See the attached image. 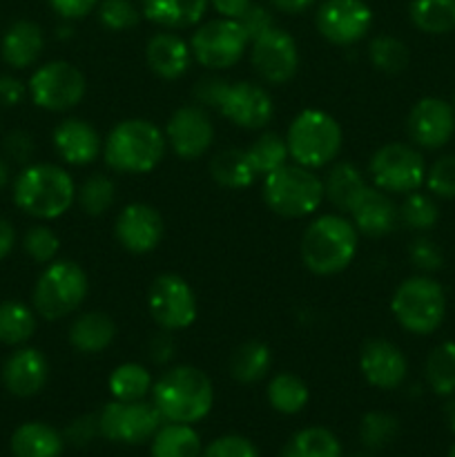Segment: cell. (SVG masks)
Here are the masks:
<instances>
[{
	"label": "cell",
	"instance_id": "obj_1",
	"mask_svg": "<svg viewBox=\"0 0 455 457\" xmlns=\"http://www.w3.org/2000/svg\"><path fill=\"white\" fill-rule=\"evenodd\" d=\"M152 404L163 422L196 424L212 411V379L196 366L178 364L163 370L152 386Z\"/></svg>",
	"mask_w": 455,
	"mask_h": 457
},
{
	"label": "cell",
	"instance_id": "obj_2",
	"mask_svg": "<svg viewBox=\"0 0 455 457\" xmlns=\"http://www.w3.org/2000/svg\"><path fill=\"white\" fill-rule=\"evenodd\" d=\"M360 245V232L343 214H319L303 230L299 254L312 275L333 277L352 263Z\"/></svg>",
	"mask_w": 455,
	"mask_h": 457
},
{
	"label": "cell",
	"instance_id": "obj_3",
	"mask_svg": "<svg viewBox=\"0 0 455 457\" xmlns=\"http://www.w3.org/2000/svg\"><path fill=\"white\" fill-rule=\"evenodd\" d=\"M13 204L38 221H54L76 204V183L65 168L29 163L13 179Z\"/></svg>",
	"mask_w": 455,
	"mask_h": 457
},
{
	"label": "cell",
	"instance_id": "obj_4",
	"mask_svg": "<svg viewBox=\"0 0 455 457\" xmlns=\"http://www.w3.org/2000/svg\"><path fill=\"white\" fill-rule=\"evenodd\" d=\"M168 152L163 129L150 119H125L103 141V159L119 174H147Z\"/></svg>",
	"mask_w": 455,
	"mask_h": 457
},
{
	"label": "cell",
	"instance_id": "obj_5",
	"mask_svg": "<svg viewBox=\"0 0 455 457\" xmlns=\"http://www.w3.org/2000/svg\"><path fill=\"white\" fill-rule=\"evenodd\" d=\"M288 154L293 163L319 170L333 163L342 152V125L328 112L308 107L302 110L288 125L285 132Z\"/></svg>",
	"mask_w": 455,
	"mask_h": 457
},
{
	"label": "cell",
	"instance_id": "obj_6",
	"mask_svg": "<svg viewBox=\"0 0 455 457\" xmlns=\"http://www.w3.org/2000/svg\"><path fill=\"white\" fill-rule=\"evenodd\" d=\"M263 204L284 219L310 217L324 201V181L315 170L285 163L263 177Z\"/></svg>",
	"mask_w": 455,
	"mask_h": 457
},
{
	"label": "cell",
	"instance_id": "obj_7",
	"mask_svg": "<svg viewBox=\"0 0 455 457\" xmlns=\"http://www.w3.org/2000/svg\"><path fill=\"white\" fill-rule=\"evenodd\" d=\"M89 293L87 272L71 259H54L36 279L31 306L47 321L70 317L83 306Z\"/></svg>",
	"mask_w": 455,
	"mask_h": 457
},
{
	"label": "cell",
	"instance_id": "obj_8",
	"mask_svg": "<svg viewBox=\"0 0 455 457\" xmlns=\"http://www.w3.org/2000/svg\"><path fill=\"white\" fill-rule=\"evenodd\" d=\"M391 312L406 333L433 335L444 324V288L428 275L409 277L393 293Z\"/></svg>",
	"mask_w": 455,
	"mask_h": 457
},
{
	"label": "cell",
	"instance_id": "obj_9",
	"mask_svg": "<svg viewBox=\"0 0 455 457\" xmlns=\"http://www.w3.org/2000/svg\"><path fill=\"white\" fill-rule=\"evenodd\" d=\"M368 174L373 186L388 195H410L426 181V163L409 143H386L370 156Z\"/></svg>",
	"mask_w": 455,
	"mask_h": 457
},
{
	"label": "cell",
	"instance_id": "obj_10",
	"mask_svg": "<svg viewBox=\"0 0 455 457\" xmlns=\"http://www.w3.org/2000/svg\"><path fill=\"white\" fill-rule=\"evenodd\" d=\"M87 92V79L83 71L67 61H49L36 67L27 83L31 103L45 112L74 110Z\"/></svg>",
	"mask_w": 455,
	"mask_h": 457
},
{
	"label": "cell",
	"instance_id": "obj_11",
	"mask_svg": "<svg viewBox=\"0 0 455 457\" xmlns=\"http://www.w3.org/2000/svg\"><path fill=\"white\" fill-rule=\"evenodd\" d=\"M250 38L245 36L239 21L232 18H212L194 29L190 38L192 56L205 70L221 71L235 67L244 58Z\"/></svg>",
	"mask_w": 455,
	"mask_h": 457
},
{
	"label": "cell",
	"instance_id": "obj_12",
	"mask_svg": "<svg viewBox=\"0 0 455 457\" xmlns=\"http://www.w3.org/2000/svg\"><path fill=\"white\" fill-rule=\"evenodd\" d=\"M147 311L161 330L178 333L196 321V295L192 286L174 272L154 277L147 290Z\"/></svg>",
	"mask_w": 455,
	"mask_h": 457
},
{
	"label": "cell",
	"instance_id": "obj_13",
	"mask_svg": "<svg viewBox=\"0 0 455 457\" xmlns=\"http://www.w3.org/2000/svg\"><path fill=\"white\" fill-rule=\"evenodd\" d=\"M98 433L105 440L119 445H143L154 437L163 418L152 402H119L112 400L96 413Z\"/></svg>",
	"mask_w": 455,
	"mask_h": 457
},
{
	"label": "cell",
	"instance_id": "obj_14",
	"mask_svg": "<svg viewBox=\"0 0 455 457\" xmlns=\"http://www.w3.org/2000/svg\"><path fill=\"white\" fill-rule=\"evenodd\" d=\"M315 27L328 43L348 47L368 36L373 9L366 0H324L317 7Z\"/></svg>",
	"mask_w": 455,
	"mask_h": 457
},
{
	"label": "cell",
	"instance_id": "obj_15",
	"mask_svg": "<svg viewBox=\"0 0 455 457\" xmlns=\"http://www.w3.org/2000/svg\"><path fill=\"white\" fill-rule=\"evenodd\" d=\"M168 147L183 161H196L210 152L214 143V123L205 107L190 103L172 112L165 123Z\"/></svg>",
	"mask_w": 455,
	"mask_h": 457
},
{
	"label": "cell",
	"instance_id": "obj_16",
	"mask_svg": "<svg viewBox=\"0 0 455 457\" xmlns=\"http://www.w3.org/2000/svg\"><path fill=\"white\" fill-rule=\"evenodd\" d=\"M250 45V61L259 79L268 85H284L294 79L299 71V47L288 31L272 27Z\"/></svg>",
	"mask_w": 455,
	"mask_h": 457
},
{
	"label": "cell",
	"instance_id": "obj_17",
	"mask_svg": "<svg viewBox=\"0 0 455 457\" xmlns=\"http://www.w3.org/2000/svg\"><path fill=\"white\" fill-rule=\"evenodd\" d=\"M217 112L236 128L257 132L272 120L275 103L263 85L236 80V83H228Z\"/></svg>",
	"mask_w": 455,
	"mask_h": 457
},
{
	"label": "cell",
	"instance_id": "obj_18",
	"mask_svg": "<svg viewBox=\"0 0 455 457\" xmlns=\"http://www.w3.org/2000/svg\"><path fill=\"white\" fill-rule=\"evenodd\" d=\"M406 134L424 150H440L455 134V107L437 96H424L410 107Z\"/></svg>",
	"mask_w": 455,
	"mask_h": 457
},
{
	"label": "cell",
	"instance_id": "obj_19",
	"mask_svg": "<svg viewBox=\"0 0 455 457\" xmlns=\"http://www.w3.org/2000/svg\"><path fill=\"white\" fill-rule=\"evenodd\" d=\"M165 223L159 210L150 204H128L114 221V237L120 248L132 254H147L159 248Z\"/></svg>",
	"mask_w": 455,
	"mask_h": 457
},
{
	"label": "cell",
	"instance_id": "obj_20",
	"mask_svg": "<svg viewBox=\"0 0 455 457\" xmlns=\"http://www.w3.org/2000/svg\"><path fill=\"white\" fill-rule=\"evenodd\" d=\"M360 370L373 388L395 391L406 382L409 361H406V355L397 344L382 337H373L361 346Z\"/></svg>",
	"mask_w": 455,
	"mask_h": 457
},
{
	"label": "cell",
	"instance_id": "obj_21",
	"mask_svg": "<svg viewBox=\"0 0 455 457\" xmlns=\"http://www.w3.org/2000/svg\"><path fill=\"white\" fill-rule=\"evenodd\" d=\"M49 379V361L43 351L18 346L3 364V384L13 397H34Z\"/></svg>",
	"mask_w": 455,
	"mask_h": 457
},
{
	"label": "cell",
	"instance_id": "obj_22",
	"mask_svg": "<svg viewBox=\"0 0 455 457\" xmlns=\"http://www.w3.org/2000/svg\"><path fill=\"white\" fill-rule=\"evenodd\" d=\"M52 143L56 154L67 165H76V168L94 163L103 154L101 134L83 119H62L54 128Z\"/></svg>",
	"mask_w": 455,
	"mask_h": 457
},
{
	"label": "cell",
	"instance_id": "obj_23",
	"mask_svg": "<svg viewBox=\"0 0 455 457\" xmlns=\"http://www.w3.org/2000/svg\"><path fill=\"white\" fill-rule=\"evenodd\" d=\"M348 214H351V221L357 232L364 237H373V239L391 235L400 223V210H397L395 201L388 196V192L375 186L366 187L364 195L357 199Z\"/></svg>",
	"mask_w": 455,
	"mask_h": 457
},
{
	"label": "cell",
	"instance_id": "obj_24",
	"mask_svg": "<svg viewBox=\"0 0 455 457\" xmlns=\"http://www.w3.org/2000/svg\"><path fill=\"white\" fill-rule=\"evenodd\" d=\"M145 61L152 74H156L163 80H177L187 74L192 61L190 43L181 38L174 31H156L145 45Z\"/></svg>",
	"mask_w": 455,
	"mask_h": 457
},
{
	"label": "cell",
	"instance_id": "obj_25",
	"mask_svg": "<svg viewBox=\"0 0 455 457\" xmlns=\"http://www.w3.org/2000/svg\"><path fill=\"white\" fill-rule=\"evenodd\" d=\"M45 49V34L38 22L16 21L9 25L0 40V56L12 70H27L36 65Z\"/></svg>",
	"mask_w": 455,
	"mask_h": 457
},
{
	"label": "cell",
	"instance_id": "obj_26",
	"mask_svg": "<svg viewBox=\"0 0 455 457\" xmlns=\"http://www.w3.org/2000/svg\"><path fill=\"white\" fill-rule=\"evenodd\" d=\"M210 0H141V13L163 29L177 31L203 21Z\"/></svg>",
	"mask_w": 455,
	"mask_h": 457
},
{
	"label": "cell",
	"instance_id": "obj_27",
	"mask_svg": "<svg viewBox=\"0 0 455 457\" xmlns=\"http://www.w3.org/2000/svg\"><path fill=\"white\" fill-rule=\"evenodd\" d=\"M116 337V324L107 312H80L70 326V344L83 355H96L112 346Z\"/></svg>",
	"mask_w": 455,
	"mask_h": 457
},
{
	"label": "cell",
	"instance_id": "obj_28",
	"mask_svg": "<svg viewBox=\"0 0 455 457\" xmlns=\"http://www.w3.org/2000/svg\"><path fill=\"white\" fill-rule=\"evenodd\" d=\"M13 457H61L65 449V436L52 424L25 422L12 433Z\"/></svg>",
	"mask_w": 455,
	"mask_h": 457
},
{
	"label": "cell",
	"instance_id": "obj_29",
	"mask_svg": "<svg viewBox=\"0 0 455 457\" xmlns=\"http://www.w3.org/2000/svg\"><path fill=\"white\" fill-rule=\"evenodd\" d=\"M321 181H324V199L343 214L351 212L352 205L368 187L364 172L357 165L346 163V161L330 165L328 174Z\"/></svg>",
	"mask_w": 455,
	"mask_h": 457
},
{
	"label": "cell",
	"instance_id": "obj_30",
	"mask_svg": "<svg viewBox=\"0 0 455 457\" xmlns=\"http://www.w3.org/2000/svg\"><path fill=\"white\" fill-rule=\"evenodd\" d=\"M208 172L217 186L226 190H245L254 183L257 172L248 159V152L241 147H226L210 159Z\"/></svg>",
	"mask_w": 455,
	"mask_h": 457
},
{
	"label": "cell",
	"instance_id": "obj_31",
	"mask_svg": "<svg viewBox=\"0 0 455 457\" xmlns=\"http://www.w3.org/2000/svg\"><path fill=\"white\" fill-rule=\"evenodd\" d=\"M272 366V353L268 344L259 339L239 344L230 353L228 360V373L236 384H259L268 375Z\"/></svg>",
	"mask_w": 455,
	"mask_h": 457
},
{
	"label": "cell",
	"instance_id": "obj_32",
	"mask_svg": "<svg viewBox=\"0 0 455 457\" xmlns=\"http://www.w3.org/2000/svg\"><path fill=\"white\" fill-rule=\"evenodd\" d=\"M203 445L192 424L163 422L150 440L152 457H201Z\"/></svg>",
	"mask_w": 455,
	"mask_h": 457
},
{
	"label": "cell",
	"instance_id": "obj_33",
	"mask_svg": "<svg viewBox=\"0 0 455 457\" xmlns=\"http://www.w3.org/2000/svg\"><path fill=\"white\" fill-rule=\"evenodd\" d=\"M279 457H342V442L330 428L308 427L285 442Z\"/></svg>",
	"mask_w": 455,
	"mask_h": 457
},
{
	"label": "cell",
	"instance_id": "obj_34",
	"mask_svg": "<svg viewBox=\"0 0 455 457\" xmlns=\"http://www.w3.org/2000/svg\"><path fill=\"white\" fill-rule=\"evenodd\" d=\"M36 333V311L27 303L7 299L0 302V344L25 346Z\"/></svg>",
	"mask_w": 455,
	"mask_h": 457
},
{
	"label": "cell",
	"instance_id": "obj_35",
	"mask_svg": "<svg viewBox=\"0 0 455 457\" xmlns=\"http://www.w3.org/2000/svg\"><path fill=\"white\" fill-rule=\"evenodd\" d=\"M409 18L422 34H451L455 29V0H410Z\"/></svg>",
	"mask_w": 455,
	"mask_h": 457
},
{
	"label": "cell",
	"instance_id": "obj_36",
	"mask_svg": "<svg viewBox=\"0 0 455 457\" xmlns=\"http://www.w3.org/2000/svg\"><path fill=\"white\" fill-rule=\"evenodd\" d=\"M268 404L281 415H297L310 400L306 382L294 373H277L266 388Z\"/></svg>",
	"mask_w": 455,
	"mask_h": 457
},
{
	"label": "cell",
	"instance_id": "obj_37",
	"mask_svg": "<svg viewBox=\"0 0 455 457\" xmlns=\"http://www.w3.org/2000/svg\"><path fill=\"white\" fill-rule=\"evenodd\" d=\"M107 386L114 400L119 402H136L145 400L152 393L154 386V379L152 373L145 366L136 364V361H125V364L116 366L112 370L110 379H107Z\"/></svg>",
	"mask_w": 455,
	"mask_h": 457
},
{
	"label": "cell",
	"instance_id": "obj_38",
	"mask_svg": "<svg viewBox=\"0 0 455 457\" xmlns=\"http://www.w3.org/2000/svg\"><path fill=\"white\" fill-rule=\"evenodd\" d=\"M424 378L435 395H455V342H442L428 353Z\"/></svg>",
	"mask_w": 455,
	"mask_h": 457
},
{
	"label": "cell",
	"instance_id": "obj_39",
	"mask_svg": "<svg viewBox=\"0 0 455 457\" xmlns=\"http://www.w3.org/2000/svg\"><path fill=\"white\" fill-rule=\"evenodd\" d=\"M245 152H248V159L257 177H266V174L275 172L277 168L285 165L290 159L285 137L277 132H266V129L245 147Z\"/></svg>",
	"mask_w": 455,
	"mask_h": 457
},
{
	"label": "cell",
	"instance_id": "obj_40",
	"mask_svg": "<svg viewBox=\"0 0 455 457\" xmlns=\"http://www.w3.org/2000/svg\"><path fill=\"white\" fill-rule=\"evenodd\" d=\"M368 61L377 71L388 76L401 74L409 67L410 54L404 40L391 34L373 36L368 43Z\"/></svg>",
	"mask_w": 455,
	"mask_h": 457
},
{
	"label": "cell",
	"instance_id": "obj_41",
	"mask_svg": "<svg viewBox=\"0 0 455 457\" xmlns=\"http://www.w3.org/2000/svg\"><path fill=\"white\" fill-rule=\"evenodd\" d=\"M76 204L89 217H103L116 204V183L107 174H89L76 186Z\"/></svg>",
	"mask_w": 455,
	"mask_h": 457
},
{
	"label": "cell",
	"instance_id": "obj_42",
	"mask_svg": "<svg viewBox=\"0 0 455 457\" xmlns=\"http://www.w3.org/2000/svg\"><path fill=\"white\" fill-rule=\"evenodd\" d=\"M397 210H400L401 226L413 232H428L440 221V208L433 201V196L419 190L406 195V199L401 201V205H397Z\"/></svg>",
	"mask_w": 455,
	"mask_h": 457
},
{
	"label": "cell",
	"instance_id": "obj_43",
	"mask_svg": "<svg viewBox=\"0 0 455 457\" xmlns=\"http://www.w3.org/2000/svg\"><path fill=\"white\" fill-rule=\"evenodd\" d=\"M400 433V422L386 411H370L360 422V440L364 449L379 451L391 445Z\"/></svg>",
	"mask_w": 455,
	"mask_h": 457
},
{
	"label": "cell",
	"instance_id": "obj_44",
	"mask_svg": "<svg viewBox=\"0 0 455 457\" xmlns=\"http://www.w3.org/2000/svg\"><path fill=\"white\" fill-rule=\"evenodd\" d=\"M22 250H25V254L31 262L47 266V263H52L58 257L61 239H58V235L49 226L36 223V226L27 228L25 237H22Z\"/></svg>",
	"mask_w": 455,
	"mask_h": 457
},
{
	"label": "cell",
	"instance_id": "obj_45",
	"mask_svg": "<svg viewBox=\"0 0 455 457\" xmlns=\"http://www.w3.org/2000/svg\"><path fill=\"white\" fill-rule=\"evenodd\" d=\"M98 22L110 31L134 29L141 21V9L132 0H101L96 7Z\"/></svg>",
	"mask_w": 455,
	"mask_h": 457
},
{
	"label": "cell",
	"instance_id": "obj_46",
	"mask_svg": "<svg viewBox=\"0 0 455 457\" xmlns=\"http://www.w3.org/2000/svg\"><path fill=\"white\" fill-rule=\"evenodd\" d=\"M426 187L433 196L455 199V154H444L426 168Z\"/></svg>",
	"mask_w": 455,
	"mask_h": 457
},
{
	"label": "cell",
	"instance_id": "obj_47",
	"mask_svg": "<svg viewBox=\"0 0 455 457\" xmlns=\"http://www.w3.org/2000/svg\"><path fill=\"white\" fill-rule=\"evenodd\" d=\"M409 259L415 270H419L422 275H431L444 266V254H442L440 245L428 237H418V239L410 241Z\"/></svg>",
	"mask_w": 455,
	"mask_h": 457
},
{
	"label": "cell",
	"instance_id": "obj_48",
	"mask_svg": "<svg viewBox=\"0 0 455 457\" xmlns=\"http://www.w3.org/2000/svg\"><path fill=\"white\" fill-rule=\"evenodd\" d=\"M201 457H261L259 455L257 446L244 436H236V433H230V436H221L217 440L210 442L203 449Z\"/></svg>",
	"mask_w": 455,
	"mask_h": 457
},
{
	"label": "cell",
	"instance_id": "obj_49",
	"mask_svg": "<svg viewBox=\"0 0 455 457\" xmlns=\"http://www.w3.org/2000/svg\"><path fill=\"white\" fill-rule=\"evenodd\" d=\"M36 143L34 137L25 129H12V132L4 134L3 138V156L9 161V163L18 165H29L31 159H34Z\"/></svg>",
	"mask_w": 455,
	"mask_h": 457
},
{
	"label": "cell",
	"instance_id": "obj_50",
	"mask_svg": "<svg viewBox=\"0 0 455 457\" xmlns=\"http://www.w3.org/2000/svg\"><path fill=\"white\" fill-rule=\"evenodd\" d=\"M228 83H230V80L223 79V76H203V79L196 80L194 87H192V96H194L196 105L205 107L208 112H217Z\"/></svg>",
	"mask_w": 455,
	"mask_h": 457
},
{
	"label": "cell",
	"instance_id": "obj_51",
	"mask_svg": "<svg viewBox=\"0 0 455 457\" xmlns=\"http://www.w3.org/2000/svg\"><path fill=\"white\" fill-rule=\"evenodd\" d=\"M239 25L244 27L245 36L250 38V43H252L254 38H259L261 34H266L268 29H272L275 25V18H272V12L268 7H263V4H250L248 9H245L244 16L239 18Z\"/></svg>",
	"mask_w": 455,
	"mask_h": 457
},
{
	"label": "cell",
	"instance_id": "obj_52",
	"mask_svg": "<svg viewBox=\"0 0 455 457\" xmlns=\"http://www.w3.org/2000/svg\"><path fill=\"white\" fill-rule=\"evenodd\" d=\"M177 339H174V333L170 330H159L150 337L147 342V357L154 366H168L172 364L174 357H177Z\"/></svg>",
	"mask_w": 455,
	"mask_h": 457
},
{
	"label": "cell",
	"instance_id": "obj_53",
	"mask_svg": "<svg viewBox=\"0 0 455 457\" xmlns=\"http://www.w3.org/2000/svg\"><path fill=\"white\" fill-rule=\"evenodd\" d=\"M65 442L74 446H87L89 442L96 440L101 433H98V418L96 413H87V415H80V418L71 420L70 427L65 428Z\"/></svg>",
	"mask_w": 455,
	"mask_h": 457
},
{
	"label": "cell",
	"instance_id": "obj_54",
	"mask_svg": "<svg viewBox=\"0 0 455 457\" xmlns=\"http://www.w3.org/2000/svg\"><path fill=\"white\" fill-rule=\"evenodd\" d=\"M101 0H49L54 12L58 13L65 21H79L85 18L87 13H92L98 7Z\"/></svg>",
	"mask_w": 455,
	"mask_h": 457
},
{
	"label": "cell",
	"instance_id": "obj_55",
	"mask_svg": "<svg viewBox=\"0 0 455 457\" xmlns=\"http://www.w3.org/2000/svg\"><path fill=\"white\" fill-rule=\"evenodd\" d=\"M27 96V85L13 74H0V105L16 107Z\"/></svg>",
	"mask_w": 455,
	"mask_h": 457
},
{
	"label": "cell",
	"instance_id": "obj_56",
	"mask_svg": "<svg viewBox=\"0 0 455 457\" xmlns=\"http://www.w3.org/2000/svg\"><path fill=\"white\" fill-rule=\"evenodd\" d=\"M210 4L214 7V12L221 18H232V21H239L245 13V9L250 7V0H210Z\"/></svg>",
	"mask_w": 455,
	"mask_h": 457
},
{
	"label": "cell",
	"instance_id": "obj_57",
	"mask_svg": "<svg viewBox=\"0 0 455 457\" xmlns=\"http://www.w3.org/2000/svg\"><path fill=\"white\" fill-rule=\"evenodd\" d=\"M13 245H16V228L12 221L0 217V262L12 254Z\"/></svg>",
	"mask_w": 455,
	"mask_h": 457
},
{
	"label": "cell",
	"instance_id": "obj_58",
	"mask_svg": "<svg viewBox=\"0 0 455 457\" xmlns=\"http://www.w3.org/2000/svg\"><path fill=\"white\" fill-rule=\"evenodd\" d=\"M272 7L281 13H288V16H294V13H303L315 4V0H270Z\"/></svg>",
	"mask_w": 455,
	"mask_h": 457
},
{
	"label": "cell",
	"instance_id": "obj_59",
	"mask_svg": "<svg viewBox=\"0 0 455 457\" xmlns=\"http://www.w3.org/2000/svg\"><path fill=\"white\" fill-rule=\"evenodd\" d=\"M444 420H446V427L455 433V397L451 395V400L444 404Z\"/></svg>",
	"mask_w": 455,
	"mask_h": 457
},
{
	"label": "cell",
	"instance_id": "obj_60",
	"mask_svg": "<svg viewBox=\"0 0 455 457\" xmlns=\"http://www.w3.org/2000/svg\"><path fill=\"white\" fill-rule=\"evenodd\" d=\"M9 177H12V165L4 156H0V190L9 183Z\"/></svg>",
	"mask_w": 455,
	"mask_h": 457
},
{
	"label": "cell",
	"instance_id": "obj_61",
	"mask_svg": "<svg viewBox=\"0 0 455 457\" xmlns=\"http://www.w3.org/2000/svg\"><path fill=\"white\" fill-rule=\"evenodd\" d=\"M449 457H455V445L451 446V451H449Z\"/></svg>",
	"mask_w": 455,
	"mask_h": 457
},
{
	"label": "cell",
	"instance_id": "obj_62",
	"mask_svg": "<svg viewBox=\"0 0 455 457\" xmlns=\"http://www.w3.org/2000/svg\"><path fill=\"white\" fill-rule=\"evenodd\" d=\"M352 457H373L370 453H357V455H352Z\"/></svg>",
	"mask_w": 455,
	"mask_h": 457
},
{
	"label": "cell",
	"instance_id": "obj_63",
	"mask_svg": "<svg viewBox=\"0 0 455 457\" xmlns=\"http://www.w3.org/2000/svg\"><path fill=\"white\" fill-rule=\"evenodd\" d=\"M451 105H453V107H455V94H453V103H451Z\"/></svg>",
	"mask_w": 455,
	"mask_h": 457
}]
</instances>
